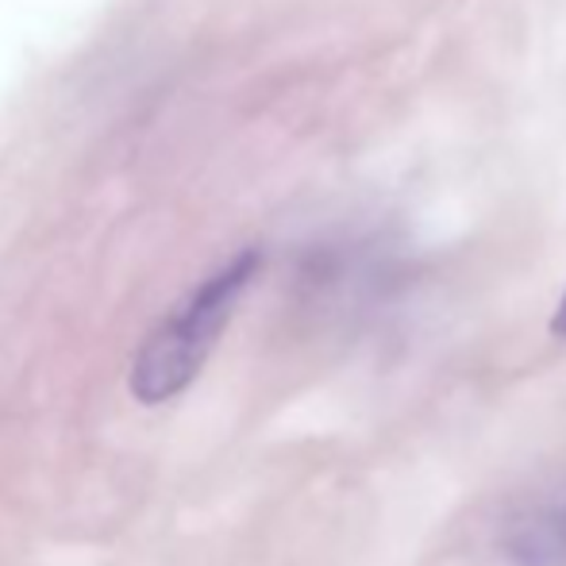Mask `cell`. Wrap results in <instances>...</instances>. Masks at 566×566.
Listing matches in <instances>:
<instances>
[{"label":"cell","instance_id":"cell-1","mask_svg":"<svg viewBox=\"0 0 566 566\" xmlns=\"http://www.w3.org/2000/svg\"><path fill=\"white\" fill-rule=\"evenodd\" d=\"M259 270H262L259 251L231 254L224 266H217L209 277H201L155 324V332L135 350L132 378H127L135 401L163 405L193 386V378L209 363L212 347L224 336L228 321L235 316L239 301L247 297Z\"/></svg>","mask_w":566,"mask_h":566},{"label":"cell","instance_id":"cell-3","mask_svg":"<svg viewBox=\"0 0 566 566\" xmlns=\"http://www.w3.org/2000/svg\"><path fill=\"white\" fill-rule=\"evenodd\" d=\"M552 332H555V336H563V339H566V293H563L559 308H555V316H552Z\"/></svg>","mask_w":566,"mask_h":566},{"label":"cell","instance_id":"cell-2","mask_svg":"<svg viewBox=\"0 0 566 566\" xmlns=\"http://www.w3.org/2000/svg\"><path fill=\"white\" fill-rule=\"evenodd\" d=\"M501 547L513 566H566V485L516 513Z\"/></svg>","mask_w":566,"mask_h":566}]
</instances>
